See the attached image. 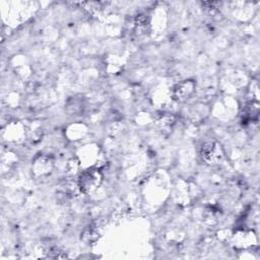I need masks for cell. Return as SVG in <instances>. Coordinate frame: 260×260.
<instances>
[{
  "label": "cell",
  "instance_id": "1",
  "mask_svg": "<svg viewBox=\"0 0 260 260\" xmlns=\"http://www.w3.org/2000/svg\"><path fill=\"white\" fill-rule=\"evenodd\" d=\"M100 181V175L95 171H86L84 172L79 179V186L84 192H88L93 190Z\"/></svg>",
  "mask_w": 260,
  "mask_h": 260
}]
</instances>
